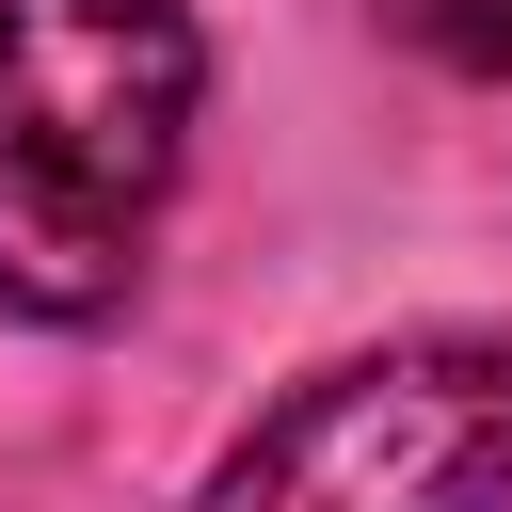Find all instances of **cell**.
I'll return each instance as SVG.
<instances>
[{"instance_id":"1","label":"cell","mask_w":512,"mask_h":512,"mask_svg":"<svg viewBox=\"0 0 512 512\" xmlns=\"http://www.w3.org/2000/svg\"><path fill=\"white\" fill-rule=\"evenodd\" d=\"M208 112L192 0H0V304L112 320Z\"/></svg>"},{"instance_id":"2","label":"cell","mask_w":512,"mask_h":512,"mask_svg":"<svg viewBox=\"0 0 512 512\" xmlns=\"http://www.w3.org/2000/svg\"><path fill=\"white\" fill-rule=\"evenodd\" d=\"M192 512H512V336H400L288 384Z\"/></svg>"},{"instance_id":"3","label":"cell","mask_w":512,"mask_h":512,"mask_svg":"<svg viewBox=\"0 0 512 512\" xmlns=\"http://www.w3.org/2000/svg\"><path fill=\"white\" fill-rule=\"evenodd\" d=\"M400 48H432L448 80H512V0H384Z\"/></svg>"}]
</instances>
